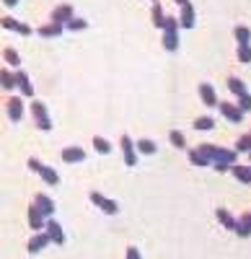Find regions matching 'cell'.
I'll return each instance as SVG.
<instances>
[{
	"instance_id": "cell-1",
	"label": "cell",
	"mask_w": 251,
	"mask_h": 259,
	"mask_svg": "<svg viewBox=\"0 0 251 259\" xmlns=\"http://www.w3.org/2000/svg\"><path fill=\"white\" fill-rule=\"evenodd\" d=\"M197 150H199L202 156L210 158V166H213V163H225V166H233V163L238 161V153H236V150H231V148H220V145L202 143Z\"/></svg>"
},
{
	"instance_id": "cell-2",
	"label": "cell",
	"mask_w": 251,
	"mask_h": 259,
	"mask_svg": "<svg viewBox=\"0 0 251 259\" xmlns=\"http://www.w3.org/2000/svg\"><path fill=\"white\" fill-rule=\"evenodd\" d=\"M29 112H31V117H34L36 130H41V133H52V119H49V112H47L44 101H31Z\"/></svg>"
},
{
	"instance_id": "cell-3",
	"label": "cell",
	"mask_w": 251,
	"mask_h": 259,
	"mask_svg": "<svg viewBox=\"0 0 251 259\" xmlns=\"http://www.w3.org/2000/svg\"><path fill=\"white\" fill-rule=\"evenodd\" d=\"M119 148H122V158L127 166H135L137 163V148H135V140L130 135H122L119 138Z\"/></svg>"
},
{
	"instance_id": "cell-4",
	"label": "cell",
	"mask_w": 251,
	"mask_h": 259,
	"mask_svg": "<svg viewBox=\"0 0 251 259\" xmlns=\"http://www.w3.org/2000/svg\"><path fill=\"white\" fill-rule=\"evenodd\" d=\"M197 91H199V99H202V104L207 106V109H215V106L220 104L213 83H207V80H205V83H199V85H197Z\"/></svg>"
},
{
	"instance_id": "cell-5",
	"label": "cell",
	"mask_w": 251,
	"mask_h": 259,
	"mask_svg": "<svg viewBox=\"0 0 251 259\" xmlns=\"http://www.w3.org/2000/svg\"><path fill=\"white\" fill-rule=\"evenodd\" d=\"M0 26L8 29V31H16V34H21V36L34 34V29H31V26H26L24 21H18V18H13V16H3V18H0Z\"/></svg>"
},
{
	"instance_id": "cell-6",
	"label": "cell",
	"mask_w": 251,
	"mask_h": 259,
	"mask_svg": "<svg viewBox=\"0 0 251 259\" xmlns=\"http://www.w3.org/2000/svg\"><path fill=\"white\" fill-rule=\"evenodd\" d=\"M88 197H91V202H93L98 210H104L107 215H117V212H119V205H117L114 200H109V197H104L101 192H91Z\"/></svg>"
},
{
	"instance_id": "cell-7",
	"label": "cell",
	"mask_w": 251,
	"mask_h": 259,
	"mask_svg": "<svg viewBox=\"0 0 251 259\" xmlns=\"http://www.w3.org/2000/svg\"><path fill=\"white\" fill-rule=\"evenodd\" d=\"M6 109H8V119L11 122H21V119H24V112H26L24 99H21V96H11L8 104H6Z\"/></svg>"
},
{
	"instance_id": "cell-8",
	"label": "cell",
	"mask_w": 251,
	"mask_h": 259,
	"mask_svg": "<svg viewBox=\"0 0 251 259\" xmlns=\"http://www.w3.org/2000/svg\"><path fill=\"white\" fill-rule=\"evenodd\" d=\"M44 233L49 236V241H52V244H57V246L65 244V231H62V226H60L55 218H47V223H44Z\"/></svg>"
},
{
	"instance_id": "cell-9",
	"label": "cell",
	"mask_w": 251,
	"mask_h": 259,
	"mask_svg": "<svg viewBox=\"0 0 251 259\" xmlns=\"http://www.w3.org/2000/svg\"><path fill=\"white\" fill-rule=\"evenodd\" d=\"M73 16H75V11H73V6H70V3H60V6H55V8H52L49 21H55V24H62V26H65Z\"/></svg>"
},
{
	"instance_id": "cell-10",
	"label": "cell",
	"mask_w": 251,
	"mask_h": 259,
	"mask_svg": "<svg viewBox=\"0 0 251 259\" xmlns=\"http://www.w3.org/2000/svg\"><path fill=\"white\" fill-rule=\"evenodd\" d=\"M218 109H220V114H223L228 122H233V124H238V122L243 119V112L238 109L236 104H231V101H220V104H218Z\"/></svg>"
},
{
	"instance_id": "cell-11",
	"label": "cell",
	"mask_w": 251,
	"mask_h": 259,
	"mask_svg": "<svg viewBox=\"0 0 251 259\" xmlns=\"http://www.w3.org/2000/svg\"><path fill=\"white\" fill-rule=\"evenodd\" d=\"M194 24H197L194 6H192V3H184V6H181V13H179V26H181V29H192Z\"/></svg>"
},
{
	"instance_id": "cell-12",
	"label": "cell",
	"mask_w": 251,
	"mask_h": 259,
	"mask_svg": "<svg viewBox=\"0 0 251 259\" xmlns=\"http://www.w3.org/2000/svg\"><path fill=\"white\" fill-rule=\"evenodd\" d=\"M49 244H52V241H49V236H47L44 231H39V233H34L31 239H29V254H39V251H44Z\"/></svg>"
},
{
	"instance_id": "cell-13",
	"label": "cell",
	"mask_w": 251,
	"mask_h": 259,
	"mask_svg": "<svg viewBox=\"0 0 251 259\" xmlns=\"http://www.w3.org/2000/svg\"><path fill=\"white\" fill-rule=\"evenodd\" d=\"M44 223H47L44 212H41V210L31 202V205H29V228H31V231H44Z\"/></svg>"
},
{
	"instance_id": "cell-14",
	"label": "cell",
	"mask_w": 251,
	"mask_h": 259,
	"mask_svg": "<svg viewBox=\"0 0 251 259\" xmlns=\"http://www.w3.org/2000/svg\"><path fill=\"white\" fill-rule=\"evenodd\" d=\"M13 73H16V91H21L26 99H31V96H34V85H31L29 75H26L24 70H13Z\"/></svg>"
},
{
	"instance_id": "cell-15",
	"label": "cell",
	"mask_w": 251,
	"mask_h": 259,
	"mask_svg": "<svg viewBox=\"0 0 251 259\" xmlns=\"http://www.w3.org/2000/svg\"><path fill=\"white\" fill-rule=\"evenodd\" d=\"M41 39H55V36H60L62 31H65V26L62 24H55V21H49V24H41V26H36L34 29Z\"/></svg>"
},
{
	"instance_id": "cell-16",
	"label": "cell",
	"mask_w": 251,
	"mask_h": 259,
	"mask_svg": "<svg viewBox=\"0 0 251 259\" xmlns=\"http://www.w3.org/2000/svg\"><path fill=\"white\" fill-rule=\"evenodd\" d=\"M60 156H62L65 163H80V161H86V150H83L80 145H70V148L62 150Z\"/></svg>"
},
{
	"instance_id": "cell-17",
	"label": "cell",
	"mask_w": 251,
	"mask_h": 259,
	"mask_svg": "<svg viewBox=\"0 0 251 259\" xmlns=\"http://www.w3.org/2000/svg\"><path fill=\"white\" fill-rule=\"evenodd\" d=\"M236 236H241V239H248L251 236V210L248 212H241V218H236Z\"/></svg>"
},
{
	"instance_id": "cell-18",
	"label": "cell",
	"mask_w": 251,
	"mask_h": 259,
	"mask_svg": "<svg viewBox=\"0 0 251 259\" xmlns=\"http://www.w3.org/2000/svg\"><path fill=\"white\" fill-rule=\"evenodd\" d=\"M31 202H34L41 212H44V218H52V215H55V202L47 197V194H41V192L34 194V200H31Z\"/></svg>"
},
{
	"instance_id": "cell-19",
	"label": "cell",
	"mask_w": 251,
	"mask_h": 259,
	"mask_svg": "<svg viewBox=\"0 0 251 259\" xmlns=\"http://www.w3.org/2000/svg\"><path fill=\"white\" fill-rule=\"evenodd\" d=\"M163 50L166 52L179 50V29H163Z\"/></svg>"
},
{
	"instance_id": "cell-20",
	"label": "cell",
	"mask_w": 251,
	"mask_h": 259,
	"mask_svg": "<svg viewBox=\"0 0 251 259\" xmlns=\"http://www.w3.org/2000/svg\"><path fill=\"white\" fill-rule=\"evenodd\" d=\"M215 218H218V223H220L223 228H228V231H236V218L231 215V210L218 207V210H215Z\"/></svg>"
},
{
	"instance_id": "cell-21",
	"label": "cell",
	"mask_w": 251,
	"mask_h": 259,
	"mask_svg": "<svg viewBox=\"0 0 251 259\" xmlns=\"http://www.w3.org/2000/svg\"><path fill=\"white\" fill-rule=\"evenodd\" d=\"M231 174H233L241 184H251V163H248V166L233 163V166H231Z\"/></svg>"
},
{
	"instance_id": "cell-22",
	"label": "cell",
	"mask_w": 251,
	"mask_h": 259,
	"mask_svg": "<svg viewBox=\"0 0 251 259\" xmlns=\"http://www.w3.org/2000/svg\"><path fill=\"white\" fill-rule=\"evenodd\" d=\"M39 177L44 179V184H49V187H57V184H60V174H57V171H55L52 166H44V163H41Z\"/></svg>"
},
{
	"instance_id": "cell-23",
	"label": "cell",
	"mask_w": 251,
	"mask_h": 259,
	"mask_svg": "<svg viewBox=\"0 0 251 259\" xmlns=\"http://www.w3.org/2000/svg\"><path fill=\"white\" fill-rule=\"evenodd\" d=\"M228 91H231L236 99H238V96H243V94H248L246 83H243L241 78H236V75H231V78H228Z\"/></svg>"
},
{
	"instance_id": "cell-24",
	"label": "cell",
	"mask_w": 251,
	"mask_h": 259,
	"mask_svg": "<svg viewBox=\"0 0 251 259\" xmlns=\"http://www.w3.org/2000/svg\"><path fill=\"white\" fill-rule=\"evenodd\" d=\"M135 148H137V153H142V156H153V153H158L156 140H148V138L137 140V143H135Z\"/></svg>"
},
{
	"instance_id": "cell-25",
	"label": "cell",
	"mask_w": 251,
	"mask_h": 259,
	"mask_svg": "<svg viewBox=\"0 0 251 259\" xmlns=\"http://www.w3.org/2000/svg\"><path fill=\"white\" fill-rule=\"evenodd\" d=\"M194 130H199V133H210V130H215V119L210 114H202L194 119Z\"/></svg>"
},
{
	"instance_id": "cell-26",
	"label": "cell",
	"mask_w": 251,
	"mask_h": 259,
	"mask_svg": "<svg viewBox=\"0 0 251 259\" xmlns=\"http://www.w3.org/2000/svg\"><path fill=\"white\" fill-rule=\"evenodd\" d=\"M150 21H153V26H156V29H163V24H166V13H163V6H161V3H153Z\"/></svg>"
},
{
	"instance_id": "cell-27",
	"label": "cell",
	"mask_w": 251,
	"mask_h": 259,
	"mask_svg": "<svg viewBox=\"0 0 251 259\" xmlns=\"http://www.w3.org/2000/svg\"><path fill=\"white\" fill-rule=\"evenodd\" d=\"M93 150H96V153H101V156H109V153H112V143H109L107 138L96 135V138H93Z\"/></svg>"
},
{
	"instance_id": "cell-28",
	"label": "cell",
	"mask_w": 251,
	"mask_h": 259,
	"mask_svg": "<svg viewBox=\"0 0 251 259\" xmlns=\"http://www.w3.org/2000/svg\"><path fill=\"white\" fill-rule=\"evenodd\" d=\"M0 85H3L6 91H13L16 89V73H11V70H0Z\"/></svg>"
},
{
	"instance_id": "cell-29",
	"label": "cell",
	"mask_w": 251,
	"mask_h": 259,
	"mask_svg": "<svg viewBox=\"0 0 251 259\" xmlns=\"http://www.w3.org/2000/svg\"><path fill=\"white\" fill-rule=\"evenodd\" d=\"M186 156H189V163H192V166H202V168H205V166H210V158L202 156L197 148H194V150H186Z\"/></svg>"
},
{
	"instance_id": "cell-30",
	"label": "cell",
	"mask_w": 251,
	"mask_h": 259,
	"mask_svg": "<svg viewBox=\"0 0 251 259\" xmlns=\"http://www.w3.org/2000/svg\"><path fill=\"white\" fill-rule=\"evenodd\" d=\"M169 143H171L174 148H179V150L186 148V138H184L181 130H169Z\"/></svg>"
},
{
	"instance_id": "cell-31",
	"label": "cell",
	"mask_w": 251,
	"mask_h": 259,
	"mask_svg": "<svg viewBox=\"0 0 251 259\" xmlns=\"http://www.w3.org/2000/svg\"><path fill=\"white\" fill-rule=\"evenodd\" d=\"M233 36L238 45H251V29L248 26H236L233 29Z\"/></svg>"
},
{
	"instance_id": "cell-32",
	"label": "cell",
	"mask_w": 251,
	"mask_h": 259,
	"mask_svg": "<svg viewBox=\"0 0 251 259\" xmlns=\"http://www.w3.org/2000/svg\"><path fill=\"white\" fill-rule=\"evenodd\" d=\"M3 60L11 65V68H21V55H18L13 47H6V50H3Z\"/></svg>"
},
{
	"instance_id": "cell-33",
	"label": "cell",
	"mask_w": 251,
	"mask_h": 259,
	"mask_svg": "<svg viewBox=\"0 0 251 259\" xmlns=\"http://www.w3.org/2000/svg\"><path fill=\"white\" fill-rule=\"evenodd\" d=\"M236 153H248L251 150V133H246V135H241L238 140H236Z\"/></svg>"
},
{
	"instance_id": "cell-34",
	"label": "cell",
	"mask_w": 251,
	"mask_h": 259,
	"mask_svg": "<svg viewBox=\"0 0 251 259\" xmlns=\"http://www.w3.org/2000/svg\"><path fill=\"white\" fill-rule=\"evenodd\" d=\"M86 26H88V21H86V18H78V16H73V18L68 21V24H65V29H68V31H83Z\"/></svg>"
},
{
	"instance_id": "cell-35",
	"label": "cell",
	"mask_w": 251,
	"mask_h": 259,
	"mask_svg": "<svg viewBox=\"0 0 251 259\" xmlns=\"http://www.w3.org/2000/svg\"><path fill=\"white\" fill-rule=\"evenodd\" d=\"M236 57H238V62L248 65V62H251V45H238V50H236Z\"/></svg>"
},
{
	"instance_id": "cell-36",
	"label": "cell",
	"mask_w": 251,
	"mask_h": 259,
	"mask_svg": "<svg viewBox=\"0 0 251 259\" xmlns=\"http://www.w3.org/2000/svg\"><path fill=\"white\" fill-rule=\"evenodd\" d=\"M236 106H238V109H241L243 114H246V112H251V94L238 96V104H236Z\"/></svg>"
},
{
	"instance_id": "cell-37",
	"label": "cell",
	"mask_w": 251,
	"mask_h": 259,
	"mask_svg": "<svg viewBox=\"0 0 251 259\" xmlns=\"http://www.w3.org/2000/svg\"><path fill=\"white\" fill-rule=\"evenodd\" d=\"M124 259H142V254H140L137 246H127V251H124Z\"/></svg>"
},
{
	"instance_id": "cell-38",
	"label": "cell",
	"mask_w": 251,
	"mask_h": 259,
	"mask_svg": "<svg viewBox=\"0 0 251 259\" xmlns=\"http://www.w3.org/2000/svg\"><path fill=\"white\" fill-rule=\"evenodd\" d=\"M29 168H31V171H36V174H39V168H41V163H39L36 158H29Z\"/></svg>"
},
{
	"instance_id": "cell-39",
	"label": "cell",
	"mask_w": 251,
	"mask_h": 259,
	"mask_svg": "<svg viewBox=\"0 0 251 259\" xmlns=\"http://www.w3.org/2000/svg\"><path fill=\"white\" fill-rule=\"evenodd\" d=\"M215 171H220V174H225V171H231V166H225V163H213Z\"/></svg>"
},
{
	"instance_id": "cell-40",
	"label": "cell",
	"mask_w": 251,
	"mask_h": 259,
	"mask_svg": "<svg viewBox=\"0 0 251 259\" xmlns=\"http://www.w3.org/2000/svg\"><path fill=\"white\" fill-rule=\"evenodd\" d=\"M3 6H6V8H16L18 0H3Z\"/></svg>"
},
{
	"instance_id": "cell-41",
	"label": "cell",
	"mask_w": 251,
	"mask_h": 259,
	"mask_svg": "<svg viewBox=\"0 0 251 259\" xmlns=\"http://www.w3.org/2000/svg\"><path fill=\"white\" fill-rule=\"evenodd\" d=\"M174 3H176V6H184V3H189V0H174Z\"/></svg>"
},
{
	"instance_id": "cell-42",
	"label": "cell",
	"mask_w": 251,
	"mask_h": 259,
	"mask_svg": "<svg viewBox=\"0 0 251 259\" xmlns=\"http://www.w3.org/2000/svg\"><path fill=\"white\" fill-rule=\"evenodd\" d=\"M150 3H158V0H150Z\"/></svg>"
}]
</instances>
